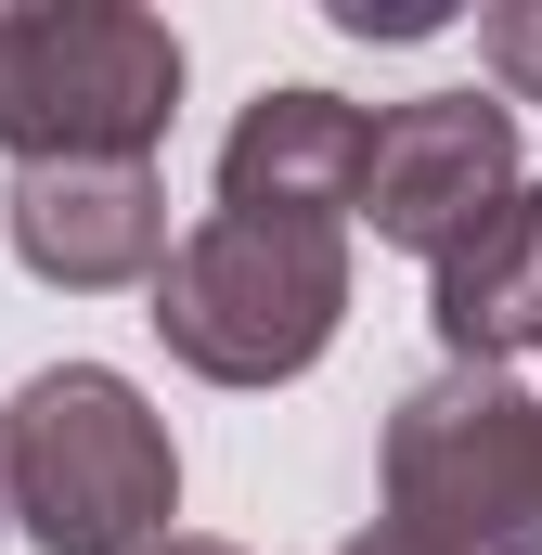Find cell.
Instances as JSON below:
<instances>
[{
    "instance_id": "obj_9",
    "label": "cell",
    "mask_w": 542,
    "mask_h": 555,
    "mask_svg": "<svg viewBox=\"0 0 542 555\" xmlns=\"http://www.w3.org/2000/svg\"><path fill=\"white\" fill-rule=\"evenodd\" d=\"M478 65L504 78V104H542V0H491L478 13Z\"/></svg>"
},
{
    "instance_id": "obj_2",
    "label": "cell",
    "mask_w": 542,
    "mask_h": 555,
    "mask_svg": "<svg viewBox=\"0 0 542 555\" xmlns=\"http://www.w3.org/2000/svg\"><path fill=\"white\" fill-rule=\"evenodd\" d=\"M142 323L207 388H284L349 323V233L336 220H246V207H220V220H194L168 246Z\"/></svg>"
},
{
    "instance_id": "obj_12",
    "label": "cell",
    "mask_w": 542,
    "mask_h": 555,
    "mask_svg": "<svg viewBox=\"0 0 542 555\" xmlns=\"http://www.w3.org/2000/svg\"><path fill=\"white\" fill-rule=\"evenodd\" d=\"M0 530H13V517H0Z\"/></svg>"
},
{
    "instance_id": "obj_6",
    "label": "cell",
    "mask_w": 542,
    "mask_h": 555,
    "mask_svg": "<svg viewBox=\"0 0 542 555\" xmlns=\"http://www.w3.org/2000/svg\"><path fill=\"white\" fill-rule=\"evenodd\" d=\"M13 259L65 297H117L168 272V181L155 168H13L0 194Z\"/></svg>"
},
{
    "instance_id": "obj_4",
    "label": "cell",
    "mask_w": 542,
    "mask_h": 555,
    "mask_svg": "<svg viewBox=\"0 0 542 555\" xmlns=\"http://www.w3.org/2000/svg\"><path fill=\"white\" fill-rule=\"evenodd\" d=\"M388 530L426 555H542V401L504 375H426L388 414Z\"/></svg>"
},
{
    "instance_id": "obj_3",
    "label": "cell",
    "mask_w": 542,
    "mask_h": 555,
    "mask_svg": "<svg viewBox=\"0 0 542 555\" xmlns=\"http://www.w3.org/2000/svg\"><path fill=\"white\" fill-rule=\"evenodd\" d=\"M181 117V39L130 0L0 13V155L13 168H155Z\"/></svg>"
},
{
    "instance_id": "obj_10",
    "label": "cell",
    "mask_w": 542,
    "mask_h": 555,
    "mask_svg": "<svg viewBox=\"0 0 542 555\" xmlns=\"http://www.w3.org/2000/svg\"><path fill=\"white\" fill-rule=\"evenodd\" d=\"M155 555H246V543H207V530H168Z\"/></svg>"
},
{
    "instance_id": "obj_5",
    "label": "cell",
    "mask_w": 542,
    "mask_h": 555,
    "mask_svg": "<svg viewBox=\"0 0 542 555\" xmlns=\"http://www.w3.org/2000/svg\"><path fill=\"white\" fill-rule=\"evenodd\" d=\"M517 194V104H491V91H413L375 117V155H362V220L413 246V259H439V246H465L491 207Z\"/></svg>"
},
{
    "instance_id": "obj_8",
    "label": "cell",
    "mask_w": 542,
    "mask_h": 555,
    "mask_svg": "<svg viewBox=\"0 0 542 555\" xmlns=\"http://www.w3.org/2000/svg\"><path fill=\"white\" fill-rule=\"evenodd\" d=\"M426 323H439V349H452V375H478V362H504V349H542V181H517L465 246H439L426 259Z\"/></svg>"
},
{
    "instance_id": "obj_11",
    "label": "cell",
    "mask_w": 542,
    "mask_h": 555,
    "mask_svg": "<svg viewBox=\"0 0 542 555\" xmlns=\"http://www.w3.org/2000/svg\"><path fill=\"white\" fill-rule=\"evenodd\" d=\"M336 555H426V543H401V530H362V543H336Z\"/></svg>"
},
{
    "instance_id": "obj_7",
    "label": "cell",
    "mask_w": 542,
    "mask_h": 555,
    "mask_svg": "<svg viewBox=\"0 0 542 555\" xmlns=\"http://www.w3.org/2000/svg\"><path fill=\"white\" fill-rule=\"evenodd\" d=\"M362 155H375V117L336 104V91H259L233 142H220V207L246 220H336L362 194Z\"/></svg>"
},
{
    "instance_id": "obj_1",
    "label": "cell",
    "mask_w": 542,
    "mask_h": 555,
    "mask_svg": "<svg viewBox=\"0 0 542 555\" xmlns=\"http://www.w3.org/2000/svg\"><path fill=\"white\" fill-rule=\"evenodd\" d=\"M0 517L39 555H155L181 517V452L130 375L52 362L0 401Z\"/></svg>"
}]
</instances>
